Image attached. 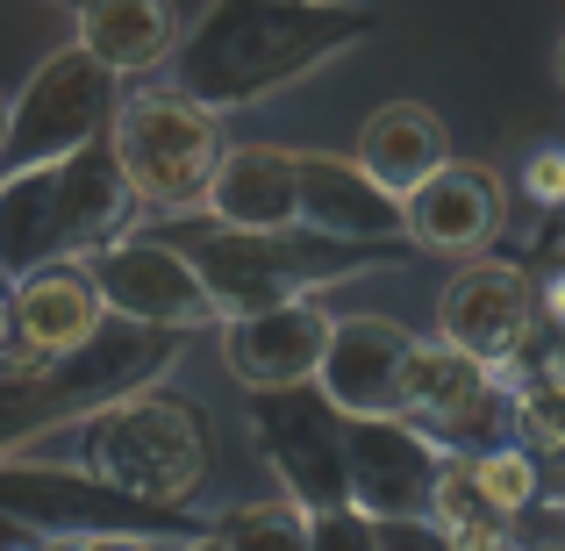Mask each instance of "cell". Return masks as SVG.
<instances>
[{"label": "cell", "mask_w": 565, "mask_h": 551, "mask_svg": "<svg viewBox=\"0 0 565 551\" xmlns=\"http://www.w3.org/2000/svg\"><path fill=\"white\" fill-rule=\"evenodd\" d=\"M8 345H14V301L0 294V351H8Z\"/></svg>", "instance_id": "obj_22"}, {"label": "cell", "mask_w": 565, "mask_h": 551, "mask_svg": "<svg viewBox=\"0 0 565 551\" xmlns=\"http://www.w3.org/2000/svg\"><path fill=\"white\" fill-rule=\"evenodd\" d=\"M129 208V187L115 172L108 144H86V151L57 158V166L14 172L0 187V273H36L51 251H108L115 222Z\"/></svg>", "instance_id": "obj_2"}, {"label": "cell", "mask_w": 565, "mask_h": 551, "mask_svg": "<svg viewBox=\"0 0 565 551\" xmlns=\"http://www.w3.org/2000/svg\"><path fill=\"white\" fill-rule=\"evenodd\" d=\"M186 551H230V544H222V538H201V544H186Z\"/></svg>", "instance_id": "obj_24"}, {"label": "cell", "mask_w": 565, "mask_h": 551, "mask_svg": "<svg viewBox=\"0 0 565 551\" xmlns=\"http://www.w3.org/2000/svg\"><path fill=\"white\" fill-rule=\"evenodd\" d=\"M108 158L122 172L129 201L151 208H193L222 166V115L186 100L180 86H158L115 108L108 123Z\"/></svg>", "instance_id": "obj_3"}, {"label": "cell", "mask_w": 565, "mask_h": 551, "mask_svg": "<svg viewBox=\"0 0 565 551\" xmlns=\"http://www.w3.org/2000/svg\"><path fill=\"white\" fill-rule=\"evenodd\" d=\"M79 51L100 72H151L180 51V8L172 0H86L79 8Z\"/></svg>", "instance_id": "obj_16"}, {"label": "cell", "mask_w": 565, "mask_h": 551, "mask_svg": "<svg viewBox=\"0 0 565 551\" xmlns=\"http://www.w3.org/2000/svg\"><path fill=\"white\" fill-rule=\"evenodd\" d=\"M408 345L415 337L386 316H344L322 337L316 386L351 423H386V415H401V365H408Z\"/></svg>", "instance_id": "obj_10"}, {"label": "cell", "mask_w": 565, "mask_h": 551, "mask_svg": "<svg viewBox=\"0 0 565 551\" xmlns=\"http://www.w3.org/2000/svg\"><path fill=\"white\" fill-rule=\"evenodd\" d=\"M0 137H8V108H0Z\"/></svg>", "instance_id": "obj_26"}, {"label": "cell", "mask_w": 565, "mask_h": 551, "mask_svg": "<svg viewBox=\"0 0 565 551\" xmlns=\"http://www.w3.org/2000/svg\"><path fill=\"white\" fill-rule=\"evenodd\" d=\"M186 265L201 273V287L215 294L222 316H250V308H279V301H301L322 273H337V258H301L287 251L279 236H236V230H207L186 236Z\"/></svg>", "instance_id": "obj_7"}, {"label": "cell", "mask_w": 565, "mask_h": 551, "mask_svg": "<svg viewBox=\"0 0 565 551\" xmlns=\"http://www.w3.org/2000/svg\"><path fill=\"white\" fill-rule=\"evenodd\" d=\"M530 330H537V287H530L523 265L480 258V265H466L437 301V337L451 351H466V359H480V365H509L515 351L530 345Z\"/></svg>", "instance_id": "obj_8"}, {"label": "cell", "mask_w": 565, "mask_h": 551, "mask_svg": "<svg viewBox=\"0 0 565 551\" xmlns=\"http://www.w3.org/2000/svg\"><path fill=\"white\" fill-rule=\"evenodd\" d=\"M501 409V372L451 351L444 337L429 345H408V365H401V415H415L437 437H472L487 430V415Z\"/></svg>", "instance_id": "obj_13"}, {"label": "cell", "mask_w": 565, "mask_h": 551, "mask_svg": "<svg viewBox=\"0 0 565 551\" xmlns=\"http://www.w3.org/2000/svg\"><path fill=\"white\" fill-rule=\"evenodd\" d=\"M201 208L215 215V230H236V236L308 230L301 151H279V144H236V151H222L215 180H207V193H201Z\"/></svg>", "instance_id": "obj_9"}, {"label": "cell", "mask_w": 565, "mask_h": 551, "mask_svg": "<svg viewBox=\"0 0 565 551\" xmlns=\"http://www.w3.org/2000/svg\"><path fill=\"white\" fill-rule=\"evenodd\" d=\"M472 487H480V501L509 523V516H523L530 501H537V466H530V452H515V444H494V452L472 458Z\"/></svg>", "instance_id": "obj_17"}, {"label": "cell", "mask_w": 565, "mask_h": 551, "mask_svg": "<svg viewBox=\"0 0 565 551\" xmlns=\"http://www.w3.org/2000/svg\"><path fill=\"white\" fill-rule=\"evenodd\" d=\"M523 193H530L537 208H558V201H565V151H558V144H552V151H530Z\"/></svg>", "instance_id": "obj_19"}, {"label": "cell", "mask_w": 565, "mask_h": 551, "mask_svg": "<svg viewBox=\"0 0 565 551\" xmlns=\"http://www.w3.org/2000/svg\"><path fill=\"white\" fill-rule=\"evenodd\" d=\"M14 365L8 372H29L43 359H72L100 337V294L86 279V265H36V273L14 279Z\"/></svg>", "instance_id": "obj_12"}, {"label": "cell", "mask_w": 565, "mask_h": 551, "mask_svg": "<svg viewBox=\"0 0 565 551\" xmlns=\"http://www.w3.org/2000/svg\"><path fill=\"white\" fill-rule=\"evenodd\" d=\"M444 158H451V144H444L437 108H423V100H386V108H373V123L359 129V172L386 201H408Z\"/></svg>", "instance_id": "obj_15"}, {"label": "cell", "mask_w": 565, "mask_h": 551, "mask_svg": "<svg viewBox=\"0 0 565 551\" xmlns=\"http://www.w3.org/2000/svg\"><path fill=\"white\" fill-rule=\"evenodd\" d=\"M552 65H558V86H565V36H558V57H552Z\"/></svg>", "instance_id": "obj_25"}, {"label": "cell", "mask_w": 565, "mask_h": 551, "mask_svg": "<svg viewBox=\"0 0 565 551\" xmlns=\"http://www.w3.org/2000/svg\"><path fill=\"white\" fill-rule=\"evenodd\" d=\"M544 380H552V386H565V345L552 351V365H544Z\"/></svg>", "instance_id": "obj_23"}, {"label": "cell", "mask_w": 565, "mask_h": 551, "mask_svg": "<svg viewBox=\"0 0 565 551\" xmlns=\"http://www.w3.org/2000/svg\"><path fill=\"white\" fill-rule=\"evenodd\" d=\"M537 316H552L558 330H565V273H552V279H544V294H537Z\"/></svg>", "instance_id": "obj_21"}, {"label": "cell", "mask_w": 565, "mask_h": 551, "mask_svg": "<svg viewBox=\"0 0 565 551\" xmlns=\"http://www.w3.org/2000/svg\"><path fill=\"white\" fill-rule=\"evenodd\" d=\"M509 222V193H501L494 166H466V158H444L423 187L401 201V230L423 251H444V258H472L487 251Z\"/></svg>", "instance_id": "obj_11"}, {"label": "cell", "mask_w": 565, "mask_h": 551, "mask_svg": "<svg viewBox=\"0 0 565 551\" xmlns=\"http://www.w3.org/2000/svg\"><path fill=\"white\" fill-rule=\"evenodd\" d=\"M351 36H359V14L322 8V0H215L207 29L180 57V94L201 108H244Z\"/></svg>", "instance_id": "obj_1"}, {"label": "cell", "mask_w": 565, "mask_h": 551, "mask_svg": "<svg viewBox=\"0 0 565 551\" xmlns=\"http://www.w3.org/2000/svg\"><path fill=\"white\" fill-rule=\"evenodd\" d=\"M115 80L86 51H57L36 65V80L22 86V100L8 108V137H0V172H36L57 158L100 144V129L115 123Z\"/></svg>", "instance_id": "obj_5"}, {"label": "cell", "mask_w": 565, "mask_h": 551, "mask_svg": "<svg viewBox=\"0 0 565 551\" xmlns=\"http://www.w3.org/2000/svg\"><path fill=\"white\" fill-rule=\"evenodd\" d=\"M86 279H94L100 308H122V316H137V322H172V330H193V322H215L222 316L215 294L201 287V273L186 265V251L166 244V236H137V244L94 251Z\"/></svg>", "instance_id": "obj_6"}, {"label": "cell", "mask_w": 565, "mask_h": 551, "mask_svg": "<svg viewBox=\"0 0 565 551\" xmlns=\"http://www.w3.org/2000/svg\"><path fill=\"white\" fill-rule=\"evenodd\" d=\"M51 551H143L137 538H57Z\"/></svg>", "instance_id": "obj_20"}, {"label": "cell", "mask_w": 565, "mask_h": 551, "mask_svg": "<svg viewBox=\"0 0 565 551\" xmlns=\"http://www.w3.org/2000/svg\"><path fill=\"white\" fill-rule=\"evenodd\" d=\"M86 473L137 501H186L207 473L201 409H186L172 394H137L100 409L86 423Z\"/></svg>", "instance_id": "obj_4"}, {"label": "cell", "mask_w": 565, "mask_h": 551, "mask_svg": "<svg viewBox=\"0 0 565 551\" xmlns=\"http://www.w3.org/2000/svg\"><path fill=\"white\" fill-rule=\"evenodd\" d=\"M322 337H330V316L316 301H279V308H250V316L230 322V372L244 386H301L316 380Z\"/></svg>", "instance_id": "obj_14"}, {"label": "cell", "mask_w": 565, "mask_h": 551, "mask_svg": "<svg viewBox=\"0 0 565 551\" xmlns=\"http://www.w3.org/2000/svg\"><path fill=\"white\" fill-rule=\"evenodd\" d=\"M515 423H523L530 444H544V452H565V386H552L537 372L530 386H515Z\"/></svg>", "instance_id": "obj_18"}]
</instances>
